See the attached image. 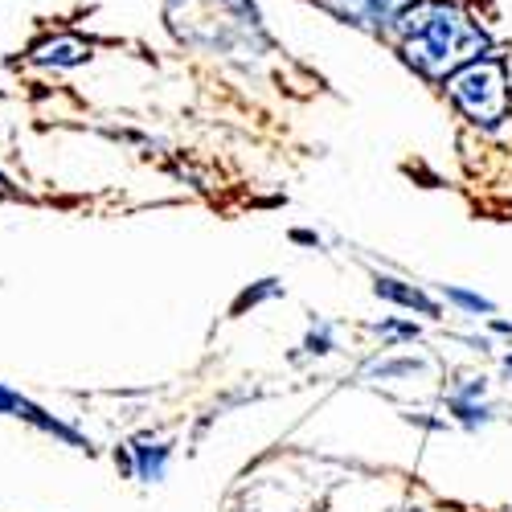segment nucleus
Instances as JSON below:
<instances>
[{"label":"nucleus","mask_w":512,"mask_h":512,"mask_svg":"<svg viewBox=\"0 0 512 512\" xmlns=\"http://www.w3.org/2000/svg\"><path fill=\"white\" fill-rule=\"evenodd\" d=\"M402 58L422 74V78H451L467 62L488 54V33L467 17L451 0H410L398 13L394 29Z\"/></svg>","instance_id":"obj_1"},{"label":"nucleus","mask_w":512,"mask_h":512,"mask_svg":"<svg viewBox=\"0 0 512 512\" xmlns=\"http://www.w3.org/2000/svg\"><path fill=\"white\" fill-rule=\"evenodd\" d=\"M447 95L451 103L472 119V123H500L508 115V78H504V62L484 54L476 62H467L463 70H455L447 78Z\"/></svg>","instance_id":"obj_2"},{"label":"nucleus","mask_w":512,"mask_h":512,"mask_svg":"<svg viewBox=\"0 0 512 512\" xmlns=\"http://www.w3.org/2000/svg\"><path fill=\"white\" fill-rule=\"evenodd\" d=\"M0 414H9V418H17V422H29L33 431H41V435H50V439H58V443H66V447H78V451H91V439L87 435H78L74 426H66L62 418H54L46 406H37V402H29L25 394H17V390H9L5 381H0Z\"/></svg>","instance_id":"obj_3"},{"label":"nucleus","mask_w":512,"mask_h":512,"mask_svg":"<svg viewBox=\"0 0 512 512\" xmlns=\"http://www.w3.org/2000/svg\"><path fill=\"white\" fill-rule=\"evenodd\" d=\"M324 5L345 25H357L365 33H390L410 0H324Z\"/></svg>","instance_id":"obj_4"},{"label":"nucleus","mask_w":512,"mask_h":512,"mask_svg":"<svg viewBox=\"0 0 512 512\" xmlns=\"http://www.w3.org/2000/svg\"><path fill=\"white\" fill-rule=\"evenodd\" d=\"M95 58L91 41H82L78 33H50L29 46V62L33 66H46V70H78Z\"/></svg>","instance_id":"obj_5"},{"label":"nucleus","mask_w":512,"mask_h":512,"mask_svg":"<svg viewBox=\"0 0 512 512\" xmlns=\"http://www.w3.org/2000/svg\"><path fill=\"white\" fill-rule=\"evenodd\" d=\"M123 451H127V459H132V476L140 484H160L168 476V459H173V443H168V439L136 435Z\"/></svg>","instance_id":"obj_6"},{"label":"nucleus","mask_w":512,"mask_h":512,"mask_svg":"<svg viewBox=\"0 0 512 512\" xmlns=\"http://www.w3.org/2000/svg\"><path fill=\"white\" fill-rule=\"evenodd\" d=\"M373 295H377V300L398 304V308H410V312H418L426 320H439L443 316V304L435 300V295H426L422 287H414V283H406L398 275H373Z\"/></svg>","instance_id":"obj_7"},{"label":"nucleus","mask_w":512,"mask_h":512,"mask_svg":"<svg viewBox=\"0 0 512 512\" xmlns=\"http://www.w3.org/2000/svg\"><path fill=\"white\" fill-rule=\"evenodd\" d=\"M447 410H451V418L463 426V431H480V426H488L496 418V406H488L484 398L472 402V398H451L447 394Z\"/></svg>","instance_id":"obj_8"},{"label":"nucleus","mask_w":512,"mask_h":512,"mask_svg":"<svg viewBox=\"0 0 512 512\" xmlns=\"http://www.w3.org/2000/svg\"><path fill=\"white\" fill-rule=\"evenodd\" d=\"M422 369H426V357H377L361 373L365 377H377V381H398V377H414Z\"/></svg>","instance_id":"obj_9"},{"label":"nucleus","mask_w":512,"mask_h":512,"mask_svg":"<svg viewBox=\"0 0 512 512\" xmlns=\"http://www.w3.org/2000/svg\"><path fill=\"white\" fill-rule=\"evenodd\" d=\"M439 295H443L447 304H455V308H463V312H472V316H492V312H496V304L488 300V295L467 291V287H455V283H443Z\"/></svg>","instance_id":"obj_10"},{"label":"nucleus","mask_w":512,"mask_h":512,"mask_svg":"<svg viewBox=\"0 0 512 512\" xmlns=\"http://www.w3.org/2000/svg\"><path fill=\"white\" fill-rule=\"evenodd\" d=\"M340 345H336V324H328V320H316L312 328H308V336H304V353L308 357H332Z\"/></svg>","instance_id":"obj_11"},{"label":"nucleus","mask_w":512,"mask_h":512,"mask_svg":"<svg viewBox=\"0 0 512 512\" xmlns=\"http://www.w3.org/2000/svg\"><path fill=\"white\" fill-rule=\"evenodd\" d=\"M373 332H377L381 340H390V345H398V340H418V336H422V328L410 324V320H381V324H373Z\"/></svg>","instance_id":"obj_12"},{"label":"nucleus","mask_w":512,"mask_h":512,"mask_svg":"<svg viewBox=\"0 0 512 512\" xmlns=\"http://www.w3.org/2000/svg\"><path fill=\"white\" fill-rule=\"evenodd\" d=\"M283 287H279V279H263L259 287H246L242 295H238V304H234V312H242L246 304L254 308V304H263V300H271V295H279Z\"/></svg>","instance_id":"obj_13"},{"label":"nucleus","mask_w":512,"mask_h":512,"mask_svg":"<svg viewBox=\"0 0 512 512\" xmlns=\"http://www.w3.org/2000/svg\"><path fill=\"white\" fill-rule=\"evenodd\" d=\"M484 394H488V381L484 377H463L459 386L451 390V398H472V402H480Z\"/></svg>","instance_id":"obj_14"},{"label":"nucleus","mask_w":512,"mask_h":512,"mask_svg":"<svg viewBox=\"0 0 512 512\" xmlns=\"http://www.w3.org/2000/svg\"><path fill=\"white\" fill-rule=\"evenodd\" d=\"M0 197H5V201H13V197H21V189L9 181V173H5V168H0Z\"/></svg>","instance_id":"obj_15"},{"label":"nucleus","mask_w":512,"mask_h":512,"mask_svg":"<svg viewBox=\"0 0 512 512\" xmlns=\"http://www.w3.org/2000/svg\"><path fill=\"white\" fill-rule=\"evenodd\" d=\"M291 242H304V246H320V234H312V230H291Z\"/></svg>","instance_id":"obj_16"},{"label":"nucleus","mask_w":512,"mask_h":512,"mask_svg":"<svg viewBox=\"0 0 512 512\" xmlns=\"http://www.w3.org/2000/svg\"><path fill=\"white\" fill-rule=\"evenodd\" d=\"M504 373H508V377H512V353H508V357H504Z\"/></svg>","instance_id":"obj_17"}]
</instances>
